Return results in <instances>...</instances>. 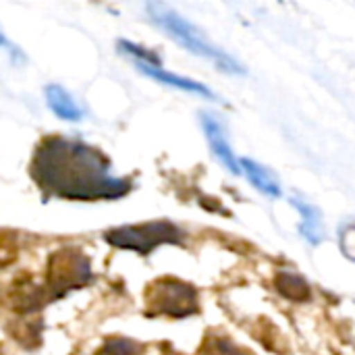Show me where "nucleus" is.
<instances>
[{
  "label": "nucleus",
  "instance_id": "obj_1",
  "mask_svg": "<svg viewBox=\"0 0 355 355\" xmlns=\"http://www.w3.org/2000/svg\"><path fill=\"white\" fill-rule=\"evenodd\" d=\"M31 177L46 196L60 200H116L131 191V181L114 177L100 150L60 135L46 137L35 148Z\"/></svg>",
  "mask_w": 355,
  "mask_h": 355
},
{
  "label": "nucleus",
  "instance_id": "obj_2",
  "mask_svg": "<svg viewBox=\"0 0 355 355\" xmlns=\"http://www.w3.org/2000/svg\"><path fill=\"white\" fill-rule=\"evenodd\" d=\"M146 10H148L150 19L160 29H164L177 44H181L189 52L212 60L218 69H223L227 73H239V75L245 73V69L233 56H229L225 50H220L218 46H214L210 40H206L204 33L193 23H189L187 19H183L181 15H177L173 8H168V6H164L160 2H150L146 6Z\"/></svg>",
  "mask_w": 355,
  "mask_h": 355
},
{
  "label": "nucleus",
  "instance_id": "obj_3",
  "mask_svg": "<svg viewBox=\"0 0 355 355\" xmlns=\"http://www.w3.org/2000/svg\"><path fill=\"white\" fill-rule=\"evenodd\" d=\"M146 312L150 316L187 318L200 312V297L193 285L179 279H158L146 287Z\"/></svg>",
  "mask_w": 355,
  "mask_h": 355
},
{
  "label": "nucleus",
  "instance_id": "obj_4",
  "mask_svg": "<svg viewBox=\"0 0 355 355\" xmlns=\"http://www.w3.org/2000/svg\"><path fill=\"white\" fill-rule=\"evenodd\" d=\"M89 277H92L89 260L79 250L75 248L56 250L48 258V272H46V285H44L46 304L71 293L73 289L87 285Z\"/></svg>",
  "mask_w": 355,
  "mask_h": 355
},
{
  "label": "nucleus",
  "instance_id": "obj_5",
  "mask_svg": "<svg viewBox=\"0 0 355 355\" xmlns=\"http://www.w3.org/2000/svg\"><path fill=\"white\" fill-rule=\"evenodd\" d=\"M116 250H129L137 254H150L162 243H181L183 233L173 223L154 220L141 225H127L106 233L104 237Z\"/></svg>",
  "mask_w": 355,
  "mask_h": 355
},
{
  "label": "nucleus",
  "instance_id": "obj_6",
  "mask_svg": "<svg viewBox=\"0 0 355 355\" xmlns=\"http://www.w3.org/2000/svg\"><path fill=\"white\" fill-rule=\"evenodd\" d=\"M202 127H204V133H206V139L212 148V154L235 175L241 173V162L235 158L231 146H229V139H227V133L223 129V125L218 123V119H214L212 114H204L202 116Z\"/></svg>",
  "mask_w": 355,
  "mask_h": 355
},
{
  "label": "nucleus",
  "instance_id": "obj_7",
  "mask_svg": "<svg viewBox=\"0 0 355 355\" xmlns=\"http://www.w3.org/2000/svg\"><path fill=\"white\" fill-rule=\"evenodd\" d=\"M135 67H137L144 75H148V77H152V79H156V81H160V83H164V85H173V87H177V89H185V92H191V94H198V96H204V98H214L212 89H208L206 85H202V83H198V81H193V79L175 75V73H168V71H164L160 64L135 62Z\"/></svg>",
  "mask_w": 355,
  "mask_h": 355
},
{
  "label": "nucleus",
  "instance_id": "obj_8",
  "mask_svg": "<svg viewBox=\"0 0 355 355\" xmlns=\"http://www.w3.org/2000/svg\"><path fill=\"white\" fill-rule=\"evenodd\" d=\"M44 94H46V102H48L50 110H52L58 119L71 121V123L81 121L83 110H81V106L73 100V96H71L64 87H60V85H56V83H50V85H46Z\"/></svg>",
  "mask_w": 355,
  "mask_h": 355
},
{
  "label": "nucleus",
  "instance_id": "obj_9",
  "mask_svg": "<svg viewBox=\"0 0 355 355\" xmlns=\"http://www.w3.org/2000/svg\"><path fill=\"white\" fill-rule=\"evenodd\" d=\"M239 162H241V171L248 175V179L254 183L256 189H260L262 193H266V196H270V198H279V196H281L279 183L270 177V173H268L264 166H260L258 162H254V160H250V158H241Z\"/></svg>",
  "mask_w": 355,
  "mask_h": 355
},
{
  "label": "nucleus",
  "instance_id": "obj_10",
  "mask_svg": "<svg viewBox=\"0 0 355 355\" xmlns=\"http://www.w3.org/2000/svg\"><path fill=\"white\" fill-rule=\"evenodd\" d=\"M275 285L283 297L289 302H308L310 300V285L304 277L295 272H279L275 279Z\"/></svg>",
  "mask_w": 355,
  "mask_h": 355
},
{
  "label": "nucleus",
  "instance_id": "obj_11",
  "mask_svg": "<svg viewBox=\"0 0 355 355\" xmlns=\"http://www.w3.org/2000/svg\"><path fill=\"white\" fill-rule=\"evenodd\" d=\"M291 204L300 210V214L304 216V223L300 227L302 235L310 241V243H320L322 241V225H320V216H318V210L302 200H291Z\"/></svg>",
  "mask_w": 355,
  "mask_h": 355
},
{
  "label": "nucleus",
  "instance_id": "obj_12",
  "mask_svg": "<svg viewBox=\"0 0 355 355\" xmlns=\"http://www.w3.org/2000/svg\"><path fill=\"white\" fill-rule=\"evenodd\" d=\"M198 355H245L237 345H233L229 339H225V337H216V335H210L206 341H204V345H202V349H200V354Z\"/></svg>",
  "mask_w": 355,
  "mask_h": 355
},
{
  "label": "nucleus",
  "instance_id": "obj_13",
  "mask_svg": "<svg viewBox=\"0 0 355 355\" xmlns=\"http://www.w3.org/2000/svg\"><path fill=\"white\" fill-rule=\"evenodd\" d=\"M141 349L129 339H108L96 355H139Z\"/></svg>",
  "mask_w": 355,
  "mask_h": 355
},
{
  "label": "nucleus",
  "instance_id": "obj_14",
  "mask_svg": "<svg viewBox=\"0 0 355 355\" xmlns=\"http://www.w3.org/2000/svg\"><path fill=\"white\" fill-rule=\"evenodd\" d=\"M341 250L343 254L355 262V227H347L341 233Z\"/></svg>",
  "mask_w": 355,
  "mask_h": 355
},
{
  "label": "nucleus",
  "instance_id": "obj_15",
  "mask_svg": "<svg viewBox=\"0 0 355 355\" xmlns=\"http://www.w3.org/2000/svg\"><path fill=\"white\" fill-rule=\"evenodd\" d=\"M164 355H179V354H175V352H166Z\"/></svg>",
  "mask_w": 355,
  "mask_h": 355
}]
</instances>
